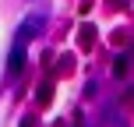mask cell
<instances>
[{"mask_svg":"<svg viewBox=\"0 0 134 127\" xmlns=\"http://www.w3.org/2000/svg\"><path fill=\"white\" fill-rule=\"evenodd\" d=\"M21 60H25V46L18 42V46H14V53H11V71H18V64H21Z\"/></svg>","mask_w":134,"mask_h":127,"instance_id":"cell-2","label":"cell"},{"mask_svg":"<svg viewBox=\"0 0 134 127\" xmlns=\"http://www.w3.org/2000/svg\"><path fill=\"white\" fill-rule=\"evenodd\" d=\"M39 28H42V18H39V14H32V18L25 21V28H21V32H18V42H21V46H25V42L32 39V35L39 32Z\"/></svg>","mask_w":134,"mask_h":127,"instance_id":"cell-1","label":"cell"}]
</instances>
